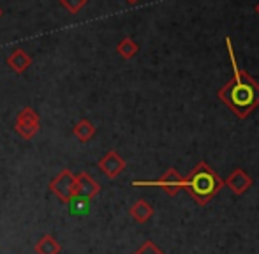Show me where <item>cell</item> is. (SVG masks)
Masks as SVG:
<instances>
[{"label": "cell", "instance_id": "7c38bea8", "mask_svg": "<svg viewBox=\"0 0 259 254\" xmlns=\"http://www.w3.org/2000/svg\"><path fill=\"white\" fill-rule=\"evenodd\" d=\"M34 249L37 254H60V244L55 240L53 235H45V237H41Z\"/></svg>", "mask_w": 259, "mask_h": 254}, {"label": "cell", "instance_id": "d6986e66", "mask_svg": "<svg viewBox=\"0 0 259 254\" xmlns=\"http://www.w3.org/2000/svg\"><path fill=\"white\" fill-rule=\"evenodd\" d=\"M2 14H4V11H2V7H0V18H2Z\"/></svg>", "mask_w": 259, "mask_h": 254}, {"label": "cell", "instance_id": "30bf717a", "mask_svg": "<svg viewBox=\"0 0 259 254\" xmlns=\"http://www.w3.org/2000/svg\"><path fill=\"white\" fill-rule=\"evenodd\" d=\"M129 214L136 223L145 224L147 221L152 219V216H154V206H152L148 201H145V199H138V201L129 208Z\"/></svg>", "mask_w": 259, "mask_h": 254}, {"label": "cell", "instance_id": "6da1fadb", "mask_svg": "<svg viewBox=\"0 0 259 254\" xmlns=\"http://www.w3.org/2000/svg\"><path fill=\"white\" fill-rule=\"evenodd\" d=\"M226 46H228V53L229 59H231L233 69H235V74L219 90L217 96L236 117L247 118L259 106V83L249 72L238 67L229 37H226Z\"/></svg>", "mask_w": 259, "mask_h": 254}, {"label": "cell", "instance_id": "9c48e42d", "mask_svg": "<svg viewBox=\"0 0 259 254\" xmlns=\"http://www.w3.org/2000/svg\"><path fill=\"white\" fill-rule=\"evenodd\" d=\"M7 65H9L14 72L21 74V72H25L32 65V57L28 55L25 50L18 48V50H14L9 57H7Z\"/></svg>", "mask_w": 259, "mask_h": 254}, {"label": "cell", "instance_id": "e0dca14e", "mask_svg": "<svg viewBox=\"0 0 259 254\" xmlns=\"http://www.w3.org/2000/svg\"><path fill=\"white\" fill-rule=\"evenodd\" d=\"M125 2H127V4H138L140 0H125Z\"/></svg>", "mask_w": 259, "mask_h": 254}, {"label": "cell", "instance_id": "ac0fdd59", "mask_svg": "<svg viewBox=\"0 0 259 254\" xmlns=\"http://www.w3.org/2000/svg\"><path fill=\"white\" fill-rule=\"evenodd\" d=\"M256 13H257V14H259V2H257V4H256Z\"/></svg>", "mask_w": 259, "mask_h": 254}, {"label": "cell", "instance_id": "3957f363", "mask_svg": "<svg viewBox=\"0 0 259 254\" xmlns=\"http://www.w3.org/2000/svg\"><path fill=\"white\" fill-rule=\"evenodd\" d=\"M184 184H185V177H182L178 173V170L175 168H167V172L164 173L160 179L157 180H148V182H143V180H134L133 186H147V187H160L164 189V192L169 196L178 194V191L184 189Z\"/></svg>", "mask_w": 259, "mask_h": 254}, {"label": "cell", "instance_id": "7a4b0ae2", "mask_svg": "<svg viewBox=\"0 0 259 254\" xmlns=\"http://www.w3.org/2000/svg\"><path fill=\"white\" fill-rule=\"evenodd\" d=\"M224 187V179L208 162L201 161L185 177L184 189L198 205H208Z\"/></svg>", "mask_w": 259, "mask_h": 254}, {"label": "cell", "instance_id": "8992f818", "mask_svg": "<svg viewBox=\"0 0 259 254\" xmlns=\"http://www.w3.org/2000/svg\"><path fill=\"white\" fill-rule=\"evenodd\" d=\"M97 166H99V170L108 177V179H116V177L125 170L127 162L116 150H109L108 154L99 159Z\"/></svg>", "mask_w": 259, "mask_h": 254}, {"label": "cell", "instance_id": "5bb4252c", "mask_svg": "<svg viewBox=\"0 0 259 254\" xmlns=\"http://www.w3.org/2000/svg\"><path fill=\"white\" fill-rule=\"evenodd\" d=\"M58 2H60V6L64 7V9H67L71 14H76L87 6L89 0H58Z\"/></svg>", "mask_w": 259, "mask_h": 254}, {"label": "cell", "instance_id": "9a60e30c", "mask_svg": "<svg viewBox=\"0 0 259 254\" xmlns=\"http://www.w3.org/2000/svg\"><path fill=\"white\" fill-rule=\"evenodd\" d=\"M67 205H71V210H72V212L83 214V212H87V206H89V199L79 198V196H72V198L69 199Z\"/></svg>", "mask_w": 259, "mask_h": 254}, {"label": "cell", "instance_id": "5b68a950", "mask_svg": "<svg viewBox=\"0 0 259 254\" xmlns=\"http://www.w3.org/2000/svg\"><path fill=\"white\" fill-rule=\"evenodd\" d=\"M50 189L62 203L67 205L69 199L74 196V189H76V175H72L71 170H62L57 177L52 180L50 184Z\"/></svg>", "mask_w": 259, "mask_h": 254}, {"label": "cell", "instance_id": "277c9868", "mask_svg": "<svg viewBox=\"0 0 259 254\" xmlns=\"http://www.w3.org/2000/svg\"><path fill=\"white\" fill-rule=\"evenodd\" d=\"M41 129V118L32 108H23L18 113L16 122H14V131L20 134L23 140H32Z\"/></svg>", "mask_w": 259, "mask_h": 254}, {"label": "cell", "instance_id": "4fadbf2b", "mask_svg": "<svg viewBox=\"0 0 259 254\" xmlns=\"http://www.w3.org/2000/svg\"><path fill=\"white\" fill-rule=\"evenodd\" d=\"M138 52H140V46H138V43L131 37H123L122 41L116 45V53L125 60L133 59Z\"/></svg>", "mask_w": 259, "mask_h": 254}, {"label": "cell", "instance_id": "8fae6325", "mask_svg": "<svg viewBox=\"0 0 259 254\" xmlns=\"http://www.w3.org/2000/svg\"><path fill=\"white\" fill-rule=\"evenodd\" d=\"M72 134H74L81 143H87V141H90L96 136V127H94V124L90 120L83 118V120L76 122L74 129H72Z\"/></svg>", "mask_w": 259, "mask_h": 254}, {"label": "cell", "instance_id": "52a82bcc", "mask_svg": "<svg viewBox=\"0 0 259 254\" xmlns=\"http://www.w3.org/2000/svg\"><path fill=\"white\" fill-rule=\"evenodd\" d=\"M224 187H228L235 196H243L252 187V179L243 168H235V172H231L228 179H224Z\"/></svg>", "mask_w": 259, "mask_h": 254}, {"label": "cell", "instance_id": "2e32d148", "mask_svg": "<svg viewBox=\"0 0 259 254\" xmlns=\"http://www.w3.org/2000/svg\"><path fill=\"white\" fill-rule=\"evenodd\" d=\"M133 254H166V252H164L162 249L157 247L155 242L145 240V242H143V245H141V247L138 249V251H134Z\"/></svg>", "mask_w": 259, "mask_h": 254}, {"label": "cell", "instance_id": "ba28073f", "mask_svg": "<svg viewBox=\"0 0 259 254\" xmlns=\"http://www.w3.org/2000/svg\"><path fill=\"white\" fill-rule=\"evenodd\" d=\"M101 192V186L94 180L92 175H89L87 172H81L76 175V189L74 196L85 199H94Z\"/></svg>", "mask_w": 259, "mask_h": 254}]
</instances>
